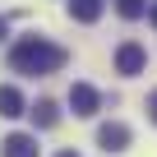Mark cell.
<instances>
[{
	"mask_svg": "<svg viewBox=\"0 0 157 157\" xmlns=\"http://www.w3.org/2000/svg\"><path fill=\"white\" fill-rule=\"evenodd\" d=\"M65 60H69V51L56 46V42H46V37H37V33L33 37H19L10 46V69L14 74H33V78L37 74H56Z\"/></svg>",
	"mask_w": 157,
	"mask_h": 157,
	"instance_id": "1",
	"label": "cell"
},
{
	"mask_svg": "<svg viewBox=\"0 0 157 157\" xmlns=\"http://www.w3.org/2000/svg\"><path fill=\"white\" fill-rule=\"evenodd\" d=\"M69 106H74V116L88 120V116L102 111V93H97L93 83H74V88H69Z\"/></svg>",
	"mask_w": 157,
	"mask_h": 157,
	"instance_id": "2",
	"label": "cell"
},
{
	"mask_svg": "<svg viewBox=\"0 0 157 157\" xmlns=\"http://www.w3.org/2000/svg\"><path fill=\"white\" fill-rule=\"evenodd\" d=\"M143 65H148V51L139 42H120L116 46V74H143Z\"/></svg>",
	"mask_w": 157,
	"mask_h": 157,
	"instance_id": "3",
	"label": "cell"
},
{
	"mask_svg": "<svg viewBox=\"0 0 157 157\" xmlns=\"http://www.w3.org/2000/svg\"><path fill=\"white\" fill-rule=\"evenodd\" d=\"M97 143H102V152H125V148H129V125L106 120V125L97 129Z\"/></svg>",
	"mask_w": 157,
	"mask_h": 157,
	"instance_id": "4",
	"label": "cell"
},
{
	"mask_svg": "<svg viewBox=\"0 0 157 157\" xmlns=\"http://www.w3.org/2000/svg\"><path fill=\"white\" fill-rule=\"evenodd\" d=\"M0 157H37V134H10L0 143Z\"/></svg>",
	"mask_w": 157,
	"mask_h": 157,
	"instance_id": "5",
	"label": "cell"
},
{
	"mask_svg": "<svg viewBox=\"0 0 157 157\" xmlns=\"http://www.w3.org/2000/svg\"><path fill=\"white\" fill-rule=\"evenodd\" d=\"M28 106H23V93L14 88V83H0V116L5 120H14V116H23Z\"/></svg>",
	"mask_w": 157,
	"mask_h": 157,
	"instance_id": "6",
	"label": "cell"
},
{
	"mask_svg": "<svg viewBox=\"0 0 157 157\" xmlns=\"http://www.w3.org/2000/svg\"><path fill=\"white\" fill-rule=\"evenodd\" d=\"M28 116H33L37 129H56V125H60V106H56V102H37Z\"/></svg>",
	"mask_w": 157,
	"mask_h": 157,
	"instance_id": "7",
	"label": "cell"
},
{
	"mask_svg": "<svg viewBox=\"0 0 157 157\" xmlns=\"http://www.w3.org/2000/svg\"><path fill=\"white\" fill-rule=\"evenodd\" d=\"M69 19H78V23H97V19H102V0H69Z\"/></svg>",
	"mask_w": 157,
	"mask_h": 157,
	"instance_id": "8",
	"label": "cell"
},
{
	"mask_svg": "<svg viewBox=\"0 0 157 157\" xmlns=\"http://www.w3.org/2000/svg\"><path fill=\"white\" fill-rule=\"evenodd\" d=\"M116 10H120V19H143L148 14V0H116Z\"/></svg>",
	"mask_w": 157,
	"mask_h": 157,
	"instance_id": "9",
	"label": "cell"
},
{
	"mask_svg": "<svg viewBox=\"0 0 157 157\" xmlns=\"http://www.w3.org/2000/svg\"><path fill=\"white\" fill-rule=\"evenodd\" d=\"M148 120H152V125H157V88H152V93H148Z\"/></svg>",
	"mask_w": 157,
	"mask_h": 157,
	"instance_id": "10",
	"label": "cell"
},
{
	"mask_svg": "<svg viewBox=\"0 0 157 157\" xmlns=\"http://www.w3.org/2000/svg\"><path fill=\"white\" fill-rule=\"evenodd\" d=\"M5 33H10V19H5V14H0V37H5Z\"/></svg>",
	"mask_w": 157,
	"mask_h": 157,
	"instance_id": "11",
	"label": "cell"
},
{
	"mask_svg": "<svg viewBox=\"0 0 157 157\" xmlns=\"http://www.w3.org/2000/svg\"><path fill=\"white\" fill-rule=\"evenodd\" d=\"M56 157H78V152H69V148H60V152H56Z\"/></svg>",
	"mask_w": 157,
	"mask_h": 157,
	"instance_id": "12",
	"label": "cell"
},
{
	"mask_svg": "<svg viewBox=\"0 0 157 157\" xmlns=\"http://www.w3.org/2000/svg\"><path fill=\"white\" fill-rule=\"evenodd\" d=\"M148 19H152V28H157V5H152V10H148Z\"/></svg>",
	"mask_w": 157,
	"mask_h": 157,
	"instance_id": "13",
	"label": "cell"
}]
</instances>
